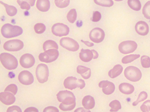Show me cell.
Returning a JSON list of instances; mask_svg holds the SVG:
<instances>
[{"mask_svg": "<svg viewBox=\"0 0 150 112\" xmlns=\"http://www.w3.org/2000/svg\"><path fill=\"white\" fill-rule=\"evenodd\" d=\"M119 89L121 93L125 95L132 94L134 91V87L132 85L127 82L121 83L119 86Z\"/></svg>", "mask_w": 150, "mask_h": 112, "instance_id": "e0dca14e", "label": "cell"}, {"mask_svg": "<svg viewBox=\"0 0 150 112\" xmlns=\"http://www.w3.org/2000/svg\"><path fill=\"white\" fill-rule=\"evenodd\" d=\"M141 110L143 112H150V100L144 102L141 106Z\"/></svg>", "mask_w": 150, "mask_h": 112, "instance_id": "8d00e7d4", "label": "cell"}, {"mask_svg": "<svg viewBox=\"0 0 150 112\" xmlns=\"http://www.w3.org/2000/svg\"><path fill=\"white\" fill-rule=\"evenodd\" d=\"M115 1H117V2H119V1H123V0H115Z\"/></svg>", "mask_w": 150, "mask_h": 112, "instance_id": "c3c4849f", "label": "cell"}, {"mask_svg": "<svg viewBox=\"0 0 150 112\" xmlns=\"http://www.w3.org/2000/svg\"><path fill=\"white\" fill-rule=\"evenodd\" d=\"M102 16L100 13L99 11H94L93 13V17H92V22H98L101 19Z\"/></svg>", "mask_w": 150, "mask_h": 112, "instance_id": "74e56055", "label": "cell"}, {"mask_svg": "<svg viewBox=\"0 0 150 112\" xmlns=\"http://www.w3.org/2000/svg\"><path fill=\"white\" fill-rule=\"evenodd\" d=\"M24 43L22 40L18 39L10 40L6 42L4 45L5 50L9 52H17L22 49Z\"/></svg>", "mask_w": 150, "mask_h": 112, "instance_id": "9c48e42d", "label": "cell"}, {"mask_svg": "<svg viewBox=\"0 0 150 112\" xmlns=\"http://www.w3.org/2000/svg\"><path fill=\"white\" fill-rule=\"evenodd\" d=\"M115 86L112 82H110L109 85L105 88H102V91L105 95H111L115 91Z\"/></svg>", "mask_w": 150, "mask_h": 112, "instance_id": "f546056e", "label": "cell"}, {"mask_svg": "<svg viewBox=\"0 0 150 112\" xmlns=\"http://www.w3.org/2000/svg\"><path fill=\"white\" fill-rule=\"evenodd\" d=\"M63 85L65 88L70 90L75 89L77 88L83 89L85 86V82L82 79H78L75 77L70 76L64 80Z\"/></svg>", "mask_w": 150, "mask_h": 112, "instance_id": "277c9868", "label": "cell"}, {"mask_svg": "<svg viewBox=\"0 0 150 112\" xmlns=\"http://www.w3.org/2000/svg\"><path fill=\"white\" fill-rule=\"evenodd\" d=\"M34 30L36 34H42L46 30V26L42 23H38L34 26Z\"/></svg>", "mask_w": 150, "mask_h": 112, "instance_id": "1f68e13d", "label": "cell"}, {"mask_svg": "<svg viewBox=\"0 0 150 112\" xmlns=\"http://www.w3.org/2000/svg\"><path fill=\"white\" fill-rule=\"evenodd\" d=\"M60 45L62 47L69 51L76 52L79 49V43L70 38H63L60 40Z\"/></svg>", "mask_w": 150, "mask_h": 112, "instance_id": "30bf717a", "label": "cell"}, {"mask_svg": "<svg viewBox=\"0 0 150 112\" xmlns=\"http://www.w3.org/2000/svg\"><path fill=\"white\" fill-rule=\"evenodd\" d=\"M128 4L130 8L134 11H139L141 9V3L139 0H128Z\"/></svg>", "mask_w": 150, "mask_h": 112, "instance_id": "cb8c5ba5", "label": "cell"}, {"mask_svg": "<svg viewBox=\"0 0 150 112\" xmlns=\"http://www.w3.org/2000/svg\"><path fill=\"white\" fill-rule=\"evenodd\" d=\"M125 77L130 81L137 82L139 81L142 76L141 70L135 66H129L124 71Z\"/></svg>", "mask_w": 150, "mask_h": 112, "instance_id": "5b68a950", "label": "cell"}, {"mask_svg": "<svg viewBox=\"0 0 150 112\" xmlns=\"http://www.w3.org/2000/svg\"><path fill=\"white\" fill-rule=\"evenodd\" d=\"M83 43L85 45H87L88 47H93V46H94V43H90L89 42H88V41H84V40H81Z\"/></svg>", "mask_w": 150, "mask_h": 112, "instance_id": "f6af8a7d", "label": "cell"}, {"mask_svg": "<svg viewBox=\"0 0 150 112\" xmlns=\"http://www.w3.org/2000/svg\"><path fill=\"white\" fill-rule=\"evenodd\" d=\"M19 82L24 85H30L34 82L33 75L28 71H23L18 75Z\"/></svg>", "mask_w": 150, "mask_h": 112, "instance_id": "4fadbf2b", "label": "cell"}, {"mask_svg": "<svg viewBox=\"0 0 150 112\" xmlns=\"http://www.w3.org/2000/svg\"><path fill=\"white\" fill-rule=\"evenodd\" d=\"M0 61L3 66L10 71L15 70L18 66L16 57L8 53H2L0 54Z\"/></svg>", "mask_w": 150, "mask_h": 112, "instance_id": "7a4b0ae2", "label": "cell"}, {"mask_svg": "<svg viewBox=\"0 0 150 112\" xmlns=\"http://www.w3.org/2000/svg\"><path fill=\"white\" fill-rule=\"evenodd\" d=\"M0 44H1V41H0Z\"/></svg>", "mask_w": 150, "mask_h": 112, "instance_id": "681fc988", "label": "cell"}, {"mask_svg": "<svg viewBox=\"0 0 150 112\" xmlns=\"http://www.w3.org/2000/svg\"><path fill=\"white\" fill-rule=\"evenodd\" d=\"M135 29L137 34L140 35L145 36L149 32V26L146 22L141 21L136 24Z\"/></svg>", "mask_w": 150, "mask_h": 112, "instance_id": "2e32d148", "label": "cell"}, {"mask_svg": "<svg viewBox=\"0 0 150 112\" xmlns=\"http://www.w3.org/2000/svg\"><path fill=\"white\" fill-rule=\"evenodd\" d=\"M109 106L111 108V109L110 110V112H117L121 109V103L119 101H118L117 100H115L112 101L110 103Z\"/></svg>", "mask_w": 150, "mask_h": 112, "instance_id": "f1b7e54d", "label": "cell"}, {"mask_svg": "<svg viewBox=\"0 0 150 112\" xmlns=\"http://www.w3.org/2000/svg\"><path fill=\"white\" fill-rule=\"evenodd\" d=\"M0 3L4 6V7L6 8V11L7 13V14L10 16H14L17 14V9L16 8L11 5H8L6 3H5L2 1H0Z\"/></svg>", "mask_w": 150, "mask_h": 112, "instance_id": "603a6c76", "label": "cell"}, {"mask_svg": "<svg viewBox=\"0 0 150 112\" xmlns=\"http://www.w3.org/2000/svg\"><path fill=\"white\" fill-rule=\"evenodd\" d=\"M23 1H27L30 5V6H33L35 4L36 0H17V2L19 6Z\"/></svg>", "mask_w": 150, "mask_h": 112, "instance_id": "b9f144b4", "label": "cell"}, {"mask_svg": "<svg viewBox=\"0 0 150 112\" xmlns=\"http://www.w3.org/2000/svg\"><path fill=\"white\" fill-rule=\"evenodd\" d=\"M15 97L13 93L8 91L0 93V101L5 105H10L15 103Z\"/></svg>", "mask_w": 150, "mask_h": 112, "instance_id": "9a60e30c", "label": "cell"}, {"mask_svg": "<svg viewBox=\"0 0 150 112\" xmlns=\"http://www.w3.org/2000/svg\"><path fill=\"white\" fill-rule=\"evenodd\" d=\"M36 8L41 12H47L50 8V2L49 0H38Z\"/></svg>", "mask_w": 150, "mask_h": 112, "instance_id": "ffe728a7", "label": "cell"}, {"mask_svg": "<svg viewBox=\"0 0 150 112\" xmlns=\"http://www.w3.org/2000/svg\"><path fill=\"white\" fill-rule=\"evenodd\" d=\"M52 31L54 35L61 37L67 35L69 32V28L64 24L57 23L52 26Z\"/></svg>", "mask_w": 150, "mask_h": 112, "instance_id": "8fae6325", "label": "cell"}, {"mask_svg": "<svg viewBox=\"0 0 150 112\" xmlns=\"http://www.w3.org/2000/svg\"><path fill=\"white\" fill-rule=\"evenodd\" d=\"M57 97L58 100L59 102H61L60 105L71 106L76 105L75 95L73 93L69 91H60L57 94Z\"/></svg>", "mask_w": 150, "mask_h": 112, "instance_id": "3957f363", "label": "cell"}, {"mask_svg": "<svg viewBox=\"0 0 150 112\" xmlns=\"http://www.w3.org/2000/svg\"><path fill=\"white\" fill-rule=\"evenodd\" d=\"M58 49V45L57 43L52 40H48L45 41V43L43 44V49L45 51L49 49Z\"/></svg>", "mask_w": 150, "mask_h": 112, "instance_id": "d4e9b609", "label": "cell"}, {"mask_svg": "<svg viewBox=\"0 0 150 112\" xmlns=\"http://www.w3.org/2000/svg\"><path fill=\"white\" fill-rule=\"evenodd\" d=\"M141 63L143 68H148L150 67V58L147 56H143L141 58Z\"/></svg>", "mask_w": 150, "mask_h": 112, "instance_id": "e575fe53", "label": "cell"}, {"mask_svg": "<svg viewBox=\"0 0 150 112\" xmlns=\"http://www.w3.org/2000/svg\"><path fill=\"white\" fill-rule=\"evenodd\" d=\"M148 97V95L147 93L145 91H142L138 95V99H137V100L135 101L133 103V106H136L140 102L144 101Z\"/></svg>", "mask_w": 150, "mask_h": 112, "instance_id": "d6a6232c", "label": "cell"}, {"mask_svg": "<svg viewBox=\"0 0 150 112\" xmlns=\"http://www.w3.org/2000/svg\"><path fill=\"white\" fill-rule=\"evenodd\" d=\"M83 106L88 110L93 109L95 106V100L94 97L90 95L85 96L82 101Z\"/></svg>", "mask_w": 150, "mask_h": 112, "instance_id": "d6986e66", "label": "cell"}, {"mask_svg": "<svg viewBox=\"0 0 150 112\" xmlns=\"http://www.w3.org/2000/svg\"><path fill=\"white\" fill-rule=\"evenodd\" d=\"M20 63L22 67L25 68H30L35 63L34 57L29 53L24 54L21 57Z\"/></svg>", "mask_w": 150, "mask_h": 112, "instance_id": "5bb4252c", "label": "cell"}, {"mask_svg": "<svg viewBox=\"0 0 150 112\" xmlns=\"http://www.w3.org/2000/svg\"><path fill=\"white\" fill-rule=\"evenodd\" d=\"M105 33L103 29L96 28L91 30L89 34L90 39L94 43H101L105 39Z\"/></svg>", "mask_w": 150, "mask_h": 112, "instance_id": "7c38bea8", "label": "cell"}, {"mask_svg": "<svg viewBox=\"0 0 150 112\" xmlns=\"http://www.w3.org/2000/svg\"><path fill=\"white\" fill-rule=\"evenodd\" d=\"M142 13L144 17L150 19V1L146 3L143 8Z\"/></svg>", "mask_w": 150, "mask_h": 112, "instance_id": "4dcf8cb0", "label": "cell"}, {"mask_svg": "<svg viewBox=\"0 0 150 112\" xmlns=\"http://www.w3.org/2000/svg\"><path fill=\"white\" fill-rule=\"evenodd\" d=\"M8 112H22V110L21 109L20 107L18 106H12L9 107L7 110Z\"/></svg>", "mask_w": 150, "mask_h": 112, "instance_id": "f35d334b", "label": "cell"}, {"mask_svg": "<svg viewBox=\"0 0 150 112\" xmlns=\"http://www.w3.org/2000/svg\"><path fill=\"white\" fill-rule=\"evenodd\" d=\"M44 112H59V110L54 106H47L45 108L43 111Z\"/></svg>", "mask_w": 150, "mask_h": 112, "instance_id": "60d3db41", "label": "cell"}, {"mask_svg": "<svg viewBox=\"0 0 150 112\" xmlns=\"http://www.w3.org/2000/svg\"><path fill=\"white\" fill-rule=\"evenodd\" d=\"M123 71V67L120 65H115L112 69L108 72V76L111 79H115L118 77L122 73Z\"/></svg>", "mask_w": 150, "mask_h": 112, "instance_id": "7402d4cb", "label": "cell"}, {"mask_svg": "<svg viewBox=\"0 0 150 112\" xmlns=\"http://www.w3.org/2000/svg\"><path fill=\"white\" fill-rule=\"evenodd\" d=\"M1 34L5 38L16 37L23 33L22 28L16 25H13L10 24H6L2 26Z\"/></svg>", "mask_w": 150, "mask_h": 112, "instance_id": "6da1fadb", "label": "cell"}, {"mask_svg": "<svg viewBox=\"0 0 150 112\" xmlns=\"http://www.w3.org/2000/svg\"><path fill=\"white\" fill-rule=\"evenodd\" d=\"M138 45L134 41L127 40L122 42L119 45V50L120 52L124 54L134 52L137 49Z\"/></svg>", "mask_w": 150, "mask_h": 112, "instance_id": "ba28073f", "label": "cell"}, {"mask_svg": "<svg viewBox=\"0 0 150 112\" xmlns=\"http://www.w3.org/2000/svg\"><path fill=\"white\" fill-rule=\"evenodd\" d=\"M80 58L84 62H89L93 59V53L90 49H82L79 54Z\"/></svg>", "mask_w": 150, "mask_h": 112, "instance_id": "ac0fdd59", "label": "cell"}, {"mask_svg": "<svg viewBox=\"0 0 150 112\" xmlns=\"http://www.w3.org/2000/svg\"><path fill=\"white\" fill-rule=\"evenodd\" d=\"M36 75L38 81L44 83L47 82L49 79V71L47 65L43 63L39 64L36 68Z\"/></svg>", "mask_w": 150, "mask_h": 112, "instance_id": "52a82bcc", "label": "cell"}, {"mask_svg": "<svg viewBox=\"0 0 150 112\" xmlns=\"http://www.w3.org/2000/svg\"><path fill=\"white\" fill-rule=\"evenodd\" d=\"M70 0H55V4L58 8H63L69 5Z\"/></svg>", "mask_w": 150, "mask_h": 112, "instance_id": "836d02e7", "label": "cell"}, {"mask_svg": "<svg viewBox=\"0 0 150 112\" xmlns=\"http://www.w3.org/2000/svg\"><path fill=\"white\" fill-rule=\"evenodd\" d=\"M5 91L10 92L15 95L18 92V87L15 84H10L6 87V88L5 90Z\"/></svg>", "mask_w": 150, "mask_h": 112, "instance_id": "d590c367", "label": "cell"}, {"mask_svg": "<svg viewBox=\"0 0 150 112\" xmlns=\"http://www.w3.org/2000/svg\"><path fill=\"white\" fill-rule=\"evenodd\" d=\"M68 21L71 24H73L76 22L77 19V12L75 8L71 10L67 15Z\"/></svg>", "mask_w": 150, "mask_h": 112, "instance_id": "83f0119b", "label": "cell"}, {"mask_svg": "<svg viewBox=\"0 0 150 112\" xmlns=\"http://www.w3.org/2000/svg\"><path fill=\"white\" fill-rule=\"evenodd\" d=\"M140 57L139 54H130L125 56L122 58L121 62L124 64H127L132 62L133 61L139 58Z\"/></svg>", "mask_w": 150, "mask_h": 112, "instance_id": "484cf974", "label": "cell"}, {"mask_svg": "<svg viewBox=\"0 0 150 112\" xmlns=\"http://www.w3.org/2000/svg\"><path fill=\"white\" fill-rule=\"evenodd\" d=\"M90 112V111H85V109H83V108H78L76 110H75V112Z\"/></svg>", "mask_w": 150, "mask_h": 112, "instance_id": "7dc6e473", "label": "cell"}, {"mask_svg": "<svg viewBox=\"0 0 150 112\" xmlns=\"http://www.w3.org/2000/svg\"><path fill=\"white\" fill-rule=\"evenodd\" d=\"M59 52L56 49H49L44 53L40 54L38 58L40 61L47 63H52L57 60L59 56Z\"/></svg>", "mask_w": 150, "mask_h": 112, "instance_id": "8992f818", "label": "cell"}, {"mask_svg": "<svg viewBox=\"0 0 150 112\" xmlns=\"http://www.w3.org/2000/svg\"><path fill=\"white\" fill-rule=\"evenodd\" d=\"M91 51L93 52V59L96 60V59L98 58V56H99V54H98L97 52L96 51L94 50V49L91 50Z\"/></svg>", "mask_w": 150, "mask_h": 112, "instance_id": "bcb514c9", "label": "cell"}, {"mask_svg": "<svg viewBox=\"0 0 150 112\" xmlns=\"http://www.w3.org/2000/svg\"><path fill=\"white\" fill-rule=\"evenodd\" d=\"M77 72L80 74L84 79H89L91 76V70L89 68L83 66H78L77 67Z\"/></svg>", "mask_w": 150, "mask_h": 112, "instance_id": "44dd1931", "label": "cell"}, {"mask_svg": "<svg viewBox=\"0 0 150 112\" xmlns=\"http://www.w3.org/2000/svg\"><path fill=\"white\" fill-rule=\"evenodd\" d=\"M20 6L23 10H30V5L27 1H23L21 4L20 5Z\"/></svg>", "mask_w": 150, "mask_h": 112, "instance_id": "ab89813d", "label": "cell"}, {"mask_svg": "<svg viewBox=\"0 0 150 112\" xmlns=\"http://www.w3.org/2000/svg\"><path fill=\"white\" fill-rule=\"evenodd\" d=\"M94 1L97 5L102 7L110 8L113 5L112 0H94Z\"/></svg>", "mask_w": 150, "mask_h": 112, "instance_id": "4316f807", "label": "cell"}, {"mask_svg": "<svg viewBox=\"0 0 150 112\" xmlns=\"http://www.w3.org/2000/svg\"><path fill=\"white\" fill-rule=\"evenodd\" d=\"M38 112V109L34 107H30L27 108L25 111L24 112Z\"/></svg>", "mask_w": 150, "mask_h": 112, "instance_id": "ee69618b", "label": "cell"}, {"mask_svg": "<svg viewBox=\"0 0 150 112\" xmlns=\"http://www.w3.org/2000/svg\"><path fill=\"white\" fill-rule=\"evenodd\" d=\"M110 83V82L107 81V80L102 81H100L99 83V86L100 88H105L109 85Z\"/></svg>", "mask_w": 150, "mask_h": 112, "instance_id": "7bdbcfd3", "label": "cell"}]
</instances>
